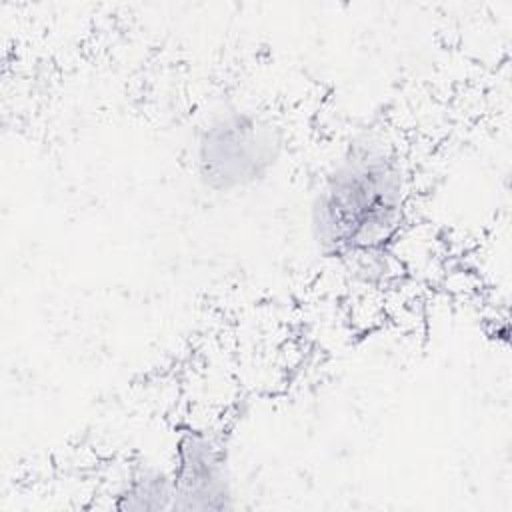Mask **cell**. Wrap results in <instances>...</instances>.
I'll list each match as a JSON object with an SVG mask.
<instances>
[{"label": "cell", "mask_w": 512, "mask_h": 512, "mask_svg": "<svg viewBox=\"0 0 512 512\" xmlns=\"http://www.w3.org/2000/svg\"><path fill=\"white\" fill-rule=\"evenodd\" d=\"M404 208L406 174L398 154L378 138L354 140L312 194L310 236L328 260H368L396 240Z\"/></svg>", "instance_id": "obj_1"}, {"label": "cell", "mask_w": 512, "mask_h": 512, "mask_svg": "<svg viewBox=\"0 0 512 512\" xmlns=\"http://www.w3.org/2000/svg\"><path fill=\"white\" fill-rule=\"evenodd\" d=\"M284 136L280 126L254 108L226 106L212 112L194 138V172L216 194L250 190L280 164Z\"/></svg>", "instance_id": "obj_2"}, {"label": "cell", "mask_w": 512, "mask_h": 512, "mask_svg": "<svg viewBox=\"0 0 512 512\" xmlns=\"http://www.w3.org/2000/svg\"><path fill=\"white\" fill-rule=\"evenodd\" d=\"M170 476L172 510H228L234 506L228 452L222 440L210 432L180 434Z\"/></svg>", "instance_id": "obj_3"}, {"label": "cell", "mask_w": 512, "mask_h": 512, "mask_svg": "<svg viewBox=\"0 0 512 512\" xmlns=\"http://www.w3.org/2000/svg\"><path fill=\"white\" fill-rule=\"evenodd\" d=\"M174 486L166 470L144 468L130 476L118 494L120 510H172Z\"/></svg>", "instance_id": "obj_4"}]
</instances>
